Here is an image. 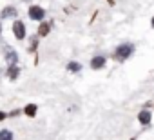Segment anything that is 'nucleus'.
<instances>
[{
	"label": "nucleus",
	"mask_w": 154,
	"mask_h": 140,
	"mask_svg": "<svg viewBox=\"0 0 154 140\" xmlns=\"http://www.w3.org/2000/svg\"><path fill=\"white\" fill-rule=\"evenodd\" d=\"M132 53H134V46H132V44H122V46H118V47H116L114 56H116V60L123 62V60H127Z\"/></svg>",
	"instance_id": "nucleus-1"
},
{
	"label": "nucleus",
	"mask_w": 154,
	"mask_h": 140,
	"mask_svg": "<svg viewBox=\"0 0 154 140\" xmlns=\"http://www.w3.org/2000/svg\"><path fill=\"white\" fill-rule=\"evenodd\" d=\"M13 33H15V37H17L18 40H24V38H26V26H24V22L17 20V22L13 24Z\"/></svg>",
	"instance_id": "nucleus-2"
},
{
	"label": "nucleus",
	"mask_w": 154,
	"mask_h": 140,
	"mask_svg": "<svg viewBox=\"0 0 154 140\" xmlns=\"http://www.w3.org/2000/svg\"><path fill=\"white\" fill-rule=\"evenodd\" d=\"M29 17H31L33 20H42V18L45 17V11H44L40 6H31V8H29Z\"/></svg>",
	"instance_id": "nucleus-3"
},
{
	"label": "nucleus",
	"mask_w": 154,
	"mask_h": 140,
	"mask_svg": "<svg viewBox=\"0 0 154 140\" xmlns=\"http://www.w3.org/2000/svg\"><path fill=\"white\" fill-rule=\"evenodd\" d=\"M105 62H107V60H105L103 56H94V58L91 60V67H93V69H102V67L105 65Z\"/></svg>",
	"instance_id": "nucleus-4"
},
{
	"label": "nucleus",
	"mask_w": 154,
	"mask_h": 140,
	"mask_svg": "<svg viewBox=\"0 0 154 140\" xmlns=\"http://www.w3.org/2000/svg\"><path fill=\"white\" fill-rule=\"evenodd\" d=\"M18 75H20V67L18 65H9V69H8V78L15 80Z\"/></svg>",
	"instance_id": "nucleus-5"
},
{
	"label": "nucleus",
	"mask_w": 154,
	"mask_h": 140,
	"mask_svg": "<svg viewBox=\"0 0 154 140\" xmlns=\"http://www.w3.org/2000/svg\"><path fill=\"white\" fill-rule=\"evenodd\" d=\"M138 120L143 124V126H147L149 122H150V113L147 111V109H143V111H140V115H138Z\"/></svg>",
	"instance_id": "nucleus-6"
},
{
	"label": "nucleus",
	"mask_w": 154,
	"mask_h": 140,
	"mask_svg": "<svg viewBox=\"0 0 154 140\" xmlns=\"http://www.w3.org/2000/svg\"><path fill=\"white\" fill-rule=\"evenodd\" d=\"M6 60H8V64H9V65H17V62H18L17 51H9V53H8V56H6Z\"/></svg>",
	"instance_id": "nucleus-7"
},
{
	"label": "nucleus",
	"mask_w": 154,
	"mask_h": 140,
	"mask_svg": "<svg viewBox=\"0 0 154 140\" xmlns=\"http://www.w3.org/2000/svg\"><path fill=\"white\" fill-rule=\"evenodd\" d=\"M8 17H17V9L15 8H6L2 11V18H8Z\"/></svg>",
	"instance_id": "nucleus-8"
},
{
	"label": "nucleus",
	"mask_w": 154,
	"mask_h": 140,
	"mask_svg": "<svg viewBox=\"0 0 154 140\" xmlns=\"http://www.w3.org/2000/svg\"><path fill=\"white\" fill-rule=\"evenodd\" d=\"M24 113H26L27 116H35V115H36V106H35V104H29V106L24 109Z\"/></svg>",
	"instance_id": "nucleus-9"
},
{
	"label": "nucleus",
	"mask_w": 154,
	"mask_h": 140,
	"mask_svg": "<svg viewBox=\"0 0 154 140\" xmlns=\"http://www.w3.org/2000/svg\"><path fill=\"white\" fill-rule=\"evenodd\" d=\"M0 140H13V133H11L9 129L0 131Z\"/></svg>",
	"instance_id": "nucleus-10"
},
{
	"label": "nucleus",
	"mask_w": 154,
	"mask_h": 140,
	"mask_svg": "<svg viewBox=\"0 0 154 140\" xmlns=\"http://www.w3.org/2000/svg\"><path fill=\"white\" fill-rule=\"evenodd\" d=\"M49 29H51V26H49V24H40V27H38L40 37H45V35L49 33Z\"/></svg>",
	"instance_id": "nucleus-11"
},
{
	"label": "nucleus",
	"mask_w": 154,
	"mask_h": 140,
	"mask_svg": "<svg viewBox=\"0 0 154 140\" xmlns=\"http://www.w3.org/2000/svg\"><path fill=\"white\" fill-rule=\"evenodd\" d=\"M67 69H69V71H80L82 65L78 62H71V64H67Z\"/></svg>",
	"instance_id": "nucleus-12"
},
{
	"label": "nucleus",
	"mask_w": 154,
	"mask_h": 140,
	"mask_svg": "<svg viewBox=\"0 0 154 140\" xmlns=\"http://www.w3.org/2000/svg\"><path fill=\"white\" fill-rule=\"evenodd\" d=\"M6 118V113H2V111H0V120H4Z\"/></svg>",
	"instance_id": "nucleus-13"
},
{
	"label": "nucleus",
	"mask_w": 154,
	"mask_h": 140,
	"mask_svg": "<svg viewBox=\"0 0 154 140\" xmlns=\"http://www.w3.org/2000/svg\"><path fill=\"white\" fill-rule=\"evenodd\" d=\"M150 26H152V27H154V18H152V22H150Z\"/></svg>",
	"instance_id": "nucleus-14"
},
{
	"label": "nucleus",
	"mask_w": 154,
	"mask_h": 140,
	"mask_svg": "<svg viewBox=\"0 0 154 140\" xmlns=\"http://www.w3.org/2000/svg\"><path fill=\"white\" fill-rule=\"evenodd\" d=\"M0 31H2V26H0Z\"/></svg>",
	"instance_id": "nucleus-15"
}]
</instances>
